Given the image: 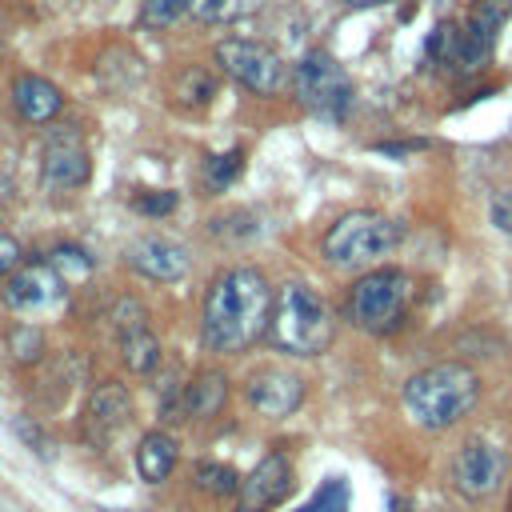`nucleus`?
Listing matches in <instances>:
<instances>
[{
    "label": "nucleus",
    "instance_id": "obj_6",
    "mask_svg": "<svg viewBox=\"0 0 512 512\" xmlns=\"http://www.w3.org/2000/svg\"><path fill=\"white\" fill-rule=\"evenodd\" d=\"M292 88H296V100L320 116V120H344L348 108H352V80L348 72L320 48H312L296 72H292Z\"/></svg>",
    "mask_w": 512,
    "mask_h": 512
},
{
    "label": "nucleus",
    "instance_id": "obj_18",
    "mask_svg": "<svg viewBox=\"0 0 512 512\" xmlns=\"http://www.w3.org/2000/svg\"><path fill=\"white\" fill-rule=\"evenodd\" d=\"M176 456H180L176 436L164 432V428H156V432H148V436L140 440V448H136V472H140L148 484H160V480H168V472L176 468Z\"/></svg>",
    "mask_w": 512,
    "mask_h": 512
},
{
    "label": "nucleus",
    "instance_id": "obj_25",
    "mask_svg": "<svg viewBox=\"0 0 512 512\" xmlns=\"http://www.w3.org/2000/svg\"><path fill=\"white\" fill-rule=\"evenodd\" d=\"M48 264L64 276V284H68V280H84V276L92 272V256H88L84 248H72V244H60V248L48 256Z\"/></svg>",
    "mask_w": 512,
    "mask_h": 512
},
{
    "label": "nucleus",
    "instance_id": "obj_7",
    "mask_svg": "<svg viewBox=\"0 0 512 512\" xmlns=\"http://www.w3.org/2000/svg\"><path fill=\"white\" fill-rule=\"evenodd\" d=\"M212 56H216V68L220 72H228L236 84H244L256 96H276L288 84V68L280 60V52H272L260 40L232 36V40H220Z\"/></svg>",
    "mask_w": 512,
    "mask_h": 512
},
{
    "label": "nucleus",
    "instance_id": "obj_27",
    "mask_svg": "<svg viewBox=\"0 0 512 512\" xmlns=\"http://www.w3.org/2000/svg\"><path fill=\"white\" fill-rule=\"evenodd\" d=\"M196 0H144V24L148 28H168L176 24Z\"/></svg>",
    "mask_w": 512,
    "mask_h": 512
},
{
    "label": "nucleus",
    "instance_id": "obj_4",
    "mask_svg": "<svg viewBox=\"0 0 512 512\" xmlns=\"http://www.w3.org/2000/svg\"><path fill=\"white\" fill-rule=\"evenodd\" d=\"M404 240V224L384 212H348L324 232V260L336 268H364Z\"/></svg>",
    "mask_w": 512,
    "mask_h": 512
},
{
    "label": "nucleus",
    "instance_id": "obj_10",
    "mask_svg": "<svg viewBox=\"0 0 512 512\" xmlns=\"http://www.w3.org/2000/svg\"><path fill=\"white\" fill-rule=\"evenodd\" d=\"M504 468H508L504 448H496V444H488V440H468V444L452 456V484H456V492H464L468 500H480V496H488V492L504 480Z\"/></svg>",
    "mask_w": 512,
    "mask_h": 512
},
{
    "label": "nucleus",
    "instance_id": "obj_23",
    "mask_svg": "<svg viewBox=\"0 0 512 512\" xmlns=\"http://www.w3.org/2000/svg\"><path fill=\"white\" fill-rule=\"evenodd\" d=\"M296 512H348V480L344 476H328L308 504H300Z\"/></svg>",
    "mask_w": 512,
    "mask_h": 512
},
{
    "label": "nucleus",
    "instance_id": "obj_14",
    "mask_svg": "<svg viewBox=\"0 0 512 512\" xmlns=\"http://www.w3.org/2000/svg\"><path fill=\"white\" fill-rule=\"evenodd\" d=\"M124 260H128L140 276L160 280V284L180 280V276L188 272V252H184V244H176V240H168V236H140V240H132V244L124 248Z\"/></svg>",
    "mask_w": 512,
    "mask_h": 512
},
{
    "label": "nucleus",
    "instance_id": "obj_19",
    "mask_svg": "<svg viewBox=\"0 0 512 512\" xmlns=\"http://www.w3.org/2000/svg\"><path fill=\"white\" fill-rule=\"evenodd\" d=\"M120 360L128 364V372H152L160 364V340L156 332L144 324V328H132V332H120Z\"/></svg>",
    "mask_w": 512,
    "mask_h": 512
},
{
    "label": "nucleus",
    "instance_id": "obj_31",
    "mask_svg": "<svg viewBox=\"0 0 512 512\" xmlns=\"http://www.w3.org/2000/svg\"><path fill=\"white\" fill-rule=\"evenodd\" d=\"M492 224L512 236V192H496V200H492Z\"/></svg>",
    "mask_w": 512,
    "mask_h": 512
},
{
    "label": "nucleus",
    "instance_id": "obj_22",
    "mask_svg": "<svg viewBox=\"0 0 512 512\" xmlns=\"http://www.w3.org/2000/svg\"><path fill=\"white\" fill-rule=\"evenodd\" d=\"M240 168H244L240 148L220 152V156H208V160H204V188H208V192H224V188L240 176Z\"/></svg>",
    "mask_w": 512,
    "mask_h": 512
},
{
    "label": "nucleus",
    "instance_id": "obj_3",
    "mask_svg": "<svg viewBox=\"0 0 512 512\" xmlns=\"http://www.w3.org/2000/svg\"><path fill=\"white\" fill-rule=\"evenodd\" d=\"M268 336L280 352L288 356H320L332 336H336V324H332V312L328 304L300 280H288L276 288V304H272V324H268Z\"/></svg>",
    "mask_w": 512,
    "mask_h": 512
},
{
    "label": "nucleus",
    "instance_id": "obj_16",
    "mask_svg": "<svg viewBox=\"0 0 512 512\" xmlns=\"http://www.w3.org/2000/svg\"><path fill=\"white\" fill-rule=\"evenodd\" d=\"M60 104H64V96L52 80H44L36 72H24L12 80V108L24 124H48L60 112Z\"/></svg>",
    "mask_w": 512,
    "mask_h": 512
},
{
    "label": "nucleus",
    "instance_id": "obj_28",
    "mask_svg": "<svg viewBox=\"0 0 512 512\" xmlns=\"http://www.w3.org/2000/svg\"><path fill=\"white\" fill-rule=\"evenodd\" d=\"M108 320L116 324V332H132V328H144L148 324V312H144V304L136 296H124V300H116V308H112Z\"/></svg>",
    "mask_w": 512,
    "mask_h": 512
},
{
    "label": "nucleus",
    "instance_id": "obj_17",
    "mask_svg": "<svg viewBox=\"0 0 512 512\" xmlns=\"http://www.w3.org/2000/svg\"><path fill=\"white\" fill-rule=\"evenodd\" d=\"M228 400V376L220 368H200L188 384H184V416H216Z\"/></svg>",
    "mask_w": 512,
    "mask_h": 512
},
{
    "label": "nucleus",
    "instance_id": "obj_5",
    "mask_svg": "<svg viewBox=\"0 0 512 512\" xmlns=\"http://www.w3.org/2000/svg\"><path fill=\"white\" fill-rule=\"evenodd\" d=\"M408 296H412V280L400 268H372L348 292V320L360 332L384 336L400 324V316L408 308Z\"/></svg>",
    "mask_w": 512,
    "mask_h": 512
},
{
    "label": "nucleus",
    "instance_id": "obj_15",
    "mask_svg": "<svg viewBox=\"0 0 512 512\" xmlns=\"http://www.w3.org/2000/svg\"><path fill=\"white\" fill-rule=\"evenodd\" d=\"M132 416V396L124 384L116 380H104L92 396H88V408H84V428H88V440L104 444L112 440V432H120Z\"/></svg>",
    "mask_w": 512,
    "mask_h": 512
},
{
    "label": "nucleus",
    "instance_id": "obj_12",
    "mask_svg": "<svg viewBox=\"0 0 512 512\" xmlns=\"http://www.w3.org/2000/svg\"><path fill=\"white\" fill-rule=\"evenodd\" d=\"M508 20V4L504 0H476L464 28H460V40H456V60L464 68H480L488 60V52L496 48V36H500V24Z\"/></svg>",
    "mask_w": 512,
    "mask_h": 512
},
{
    "label": "nucleus",
    "instance_id": "obj_30",
    "mask_svg": "<svg viewBox=\"0 0 512 512\" xmlns=\"http://www.w3.org/2000/svg\"><path fill=\"white\" fill-rule=\"evenodd\" d=\"M20 264H24V252H20L16 236L0 232V276H12V272H16Z\"/></svg>",
    "mask_w": 512,
    "mask_h": 512
},
{
    "label": "nucleus",
    "instance_id": "obj_34",
    "mask_svg": "<svg viewBox=\"0 0 512 512\" xmlns=\"http://www.w3.org/2000/svg\"><path fill=\"white\" fill-rule=\"evenodd\" d=\"M104 512H116V508H104Z\"/></svg>",
    "mask_w": 512,
    "mask_h": 512
},
{
    "label": "nucleus",
    "instance_id": "obj_24",
    "mask_svg": "<svg viewBox=\"0 0 512 512\" xmlns=\"http://www.w3.org/2000/svg\"><path fill=\"white\" fill-rule=\"evenodd\" d=\"M260 0H196L192 12L204 20V24H220V20H236V16H248L256 12Z\"/></svg>",
    "mask_w": 512,
    "mask_h": 512
},
{
    "label": "nucleus",
    "instance_id": "obj_1",
    "mask_svg": "<svg viewBox=\"0 0 512 512\" xmlns=\"http://www.w3.org/2000/svg\"><path fill=\"white\" fill-rule=\"evenodd\" d=\"M272 304H276V292L268 288L260 268L240 264L220 272L204 296V320H200L204 344L212 352L252 348L272 324Z\"/></svg>",
    "mask_w": 512,
    "mask_h": 512
},
{
    "label": "nucleus",
    "instance_id": "obj_8",
    "mask_svg": "<svg viewBox=\"0 0 512 512\" xmlns=\"http://www.w3.org/2000/svg\"><path fill=\"white\" fill-rule=\"evenodd\" d=\"M40 168H44V184L52 192L84 188L88 176H92V156H88V144H84L80 128H72V124L48 128L44 148H40Z\"/></svg>",
    "mask_w": 512,
    "mask_h": 512
},
{
    "label": "nucleus",
    "instance_id": "obj_21",
    "mask_svg": "<svg viewBox=\"0 0 512 512\" xmlns=\"http://www.w3.org/2000/svg\"><path fill=\"white\" fill-rule=\"evenodd\" d=\"M196 484L208 492V496H232L240 492V476L232 464H220V460H200L196 464Z\"/></svg>",
    "mask_w": 512,
    "mask_h": 512
},
{
    "label": "nucleus",
    "instance_id": "obj_11",
    "mask_svg": "<svg viewBox=\"0 0 512 512\" xmlns=\"http://www.w3.org/2000/svg\"><path fill=\"white\" fill-rule=\"evenodd\" d=\"M244 396H248V404L260 416H272L276 420V416H288V412L300 408L304 380L296 372H288V368H256L248 376V384H244Z\"/></svg>",
    "mask_w": 512,
    "mask_h": 512
},
{
    "label": "nucleus",
    "instance_id": "obj_29",
    "mask_svg": "<svg viewBox=\"0 0 512 512\" xmlns=\"http://www.w3.org/2000/svg\"><path fill=\"white\" fill-rule=\"evenodd\" d=\"M132 208L144 212V216H164V212L176 208V192H136Z\"/></svg>",
    "mask_w": 512,
    "mask_h": 512
},
{
    "label": "nucleus",
    "instance_id": "obj_13",
    "mask_svg": "<svg viewBox=\"0 0 512 512\" xmlns=\"http://www.w3.org/2000/svg\"><path fill=\"white\" fill-rule=\"evenodd\" d=\"M292 488V464L284 452H268L244 480H240V512H268Z\"/></svg>",
    "mask_w": 512,
    "mask_h": 512
},
{
    "label": "nucleus",
    "instance_id": "obj_35",
    "mask_svg": "<svg viewBox=\"0 0 512 512\" xmlns=\"http://www.w3.org/2000/svg\"><path fill=\"white\" fill-rule=\"evenodd\" d=\"M508 512H512V500H508Z\"/></svg>",
    "mask_w": 512,
    "mask_h": 512
},
{
    "label": "nucleus",
    "instance_id": "obj_33",
    "mask_svg": "<svg viewBox=\"0 0 512 512\" xmlns=\"http://www.w3.org/2000/svg\"><path fill=\"white\" fill-rule=\"evenodd\" d=\"M348 8H376V4H392V0H344Z\"/></svg>",
    "mask_w": 512,
    "mask_h": 512
},
{
    "label": "nucleus",
    "instance_id": "obj_26",
    "mask_svg": "<svg viewBox=\"0 0 512 512\" xmlns=\"http://www.w3.org/2000/svg\"><path fill=\"white\" fill-rule=\"evenodd\" d=\"M8 348H12V356H16L20 364H32V360H40V352H44V332L32 328V324H16L12 336H8Z\"/></svg>",
    "mask_w": 512,
    "mask_h": 512
},
{
    "label": "nucleus",
    "instance_id": "obj_2",
    "mask_svg": "<svg viewBox=\"0 0 512 512\" xmlns=\"http://www.w3.org/2000/svg\"><path fill=\"white\" fill-rule=\"evenodd\" d=\"M476 400H480V376L460 360L432 364V368L408 376V384H404V412L424 432L452 428L460 416L472 412Z\"/></svg>",
    "mask_w": 512,
    "mask_h": 512
},
{
    "label": "nucleus",
    "instance_id": "obj_20",
    "mask_svg": "<svg viewBox=\"0 0 512 512\" xmlns=\"http://www.w3.org/2000/svg\"><path fill=\"white\" fill-rule=\"evenodd\" d=\"M172 96H176V104L180 108H200V104H208L212 96H216V76L208 72V68H184L180 76H176V84H172Z\"/></svg>",
    "mask_w": 512,
    "mask_h": 512
},
{
    "label": "nucleus",
    "instance_id": "obj_36",
    "mask_svg": "<svg viewBox=\"0 0 512 512\" xmlns=\"http://www.w3.org/2000/svg\"><path fill=\"white\" fill-rule=\"evenodd\" d=\"M236 512H240V508H236Z\"/></svg>",
    "mask_w": 512,
    "mask_h": 512
},
{
    "label": "nucleus",
    "instance_id": "obj_9",
    "mask_svg": "<svg viewBox=\"0 0 512 512\" xmlns=\"http://www.w3.org/2000/svg\"><path fill=\"white\" fill-rule=\"evenodd\" d=\"M0 296L16 312H48L64 296V276L48 260H32V264H20L12 276H4Z\"/></svg>",
    "mask_w": 512,
    "mask_h": 512
},
{
    "label": "nucleus",
    "instance_id": "obj_32",
    "mask_svg": "<svg viewBox=\"0 0 512 512\" xmlns=\"http://www.w3.org/2000/svg\"><path fill=\"white\" fill-rule=\"evenodd\" d=\"M412 148H424V144H376V152H384V156H404Z\"/></svg>",
    "mask_w": 512,
    "mask_h": 512
}]
</instances>
